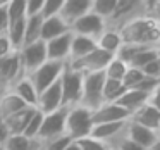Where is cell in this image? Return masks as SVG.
I'll return each instance as SVG.
<instances>
[{"instance_id":"cell-1","label":"cell","mask_w":160,"mask_h":150,"mask_svg":"<svg viewBox=\"0 0 160 150\" xmlns=\"http://www.w3.org/2000/svg\"><path fill=\"white\" fill-rule=\"evenodd\" d=\"M124 43H136L145 47L160 45V24L152 19L148 14L132 19L126 26L119 29Z\"/></svg>"},{"instance_id":"cell-2","label":"cell","mask_w":160,"mask_h":150,"mask_svg":"<svg viewBox=\"0 0 160 150\" xmlns=\"http://www.w3.org/2000/svg\"><path fill=\"white\" fill-rule=\"evenodd\" d=\"M146 14H148V11H146V5L143 0H117L114 12L105 19V28L119 31L122 26L131 23L132 19Z\"/></svg>"},{"instance_id":"cell-3","label":"cell","mask_w":160,"mask_h":150,"mask_svg":"<svg viewBox=\"0 0 160 150\" xmlns=\"http://www.w3.org/2000/svg\"><path fill=\"white\" fill-rule=\"evenodd\" d=\"M93 128L91 121V111L83 105H72L67 107L66 112V133L71 140H79L84 136H90V131Z\"/></svg>"},{"instance_id":"cell-4","label":"cell","mask_w":160,"mask_h":150,"mask_svg":"<svg viewBox=\"0 0 160 150\" xmlns=\"http://www.w3.org/2000/svg\"><path fill=\"white\" fill-rule=\"evenodd\" d=\"M103 81H105L103 71L83 74V90H81L79 105L90 109V111H95L97 107H100L103 104V98H102Z\"/></svg>"},{"instance_id":"cell-5","label":"cell","mask_w":160,"mask_h":150,"mask_svg":"<svg viewBox=\"0 0 160 150\" xmlns=\"http://www.w3.org/2000/svg\"><path fill=\"white\" fill-rule=\"evenodd\" d=\"M60 90H62V107H72L79 105L81 90H83V74L72 69L71 66H64L60 74Z\"/></svg>"},{"instance_id":"cell-6","label":"cell","mask_w":160,"mask_h":150,"mask_svg":"<svg viewBox=\"0 0 160 150\" xmlns=\"http://www.w3.org/2000/svg\"><path fill=\"white\" fill-rule=\"evenodd\" d=\"M66 62H59V60H45L42 66H38L35 71H31L26 76L29 78V81L33 83V86L36 88V91H43L47 86H50L52 83H55L60 78L64 71Z\"/></svg>"},{"instance_id":"cell-7","label":"cell","mask_w":160,"mask_h":150,"mask_svg":"<svg viewBox=\"0 0 160 150\" xmlns=\"http://www.w3.org/2000/svg\"><path fill=\"white\" fill-rule=\"evenodd\" d=\"M24 76V71L21 67V60H19V54L12 52L9 55L0 59V95L9 91L12 85Z\"/></svg>"},{"instance_id":"cell-8","label":"cell","mask_w":160,"mask_h":150,"mask_svg":"<svg viewBox=\"0 0 160 150\" xmlns=\"http://www.w3.org/2000/svg\"><path fill=\"white\" fill-rule=\"evenodd\" d=\"M66 112L67 107H60L57 111L48 112V114H43V121L38 131V140L42 143L50 138H55V136L66 135L64 133V129H66Z\"/></svg>"},{"instance_id":"cell-9","label":"cell","mask_w":160,"mask_h":150,"mask_svg":"<svg viewBox=\"0 0 160 150\" xmlns=\"http://www.w3.org/2000/svg\"><path fill=\"white\" fill-rule=\"evenodd\" d=\"M19 60H21V67L24 71V74H29L31 71H35L38 66H42L47 60V50H45V42L36 40L33 43L22 45L18 50Z\"/></svg>"},{"instance_id":"cell-10","label":"cell","mask_w":160,"mask_h":150,"mask_svg":"<svg viewBox=\"0 0 160 150\" xmlns=\"http://www.w3.org/2000/svg\"><path fill=\"white\" fill-rule=\"evenodd\" d=\"M114 55L103 52L97 47L95 50H91L90 54H86L84 57L76 60H71L67 62V66H71L72 69L79 71L81 74H86V73H98V71H103L105 66L108 64V60L112 59Z\"/></svg>"},{"instance_id":"cell-11","label":"cell","mask_w":160,"mask_h":150,"mask_svg":"<svg viewBox=\"0 0 160 150\" xmlns=\"http://www.w3.org/2000/svg\"><path fill=\"white\" fill-rule=\"evenodd\" d=\"M103 29H105V21L102 18H98L97 14H93V12H86L84 16L78 18L69 26V31L72 35L88 36V38H93V40H97Z\"/></svg>"},{"instance_id":"cell-12","label":"cell","mask_w":160,"mask_h":150,"mask_svg":"<svg viewBox=\"0 0 160 150\" xmlns=\"http://www.w3.org/2000/svg\"><path fill=\"white\" fill-rule=\"evenodd\" d=\"M128 121L98 122V124H93V128H91V131H90V136L95 140H98V142H102V143H105L107 147H110V145H114L121 136H124Z\"/></svg>"},{"instance_id":"cell-13","label":"cell","mask_w":160,"mask_h":150,"mask_svg":"<svg viewBox=\"0 0 160 150\" xmlns=\"http://www.w3.org/2000/svg\"><path fill=\"white\" fill-rule=\"evenodd\" d=\"M129 112L115 102H105L95 111H91V121L93 124L98 122H115V121H128Z\"/></svg>"},{"instance_id":"cell-14","label":"cell","mask_w":160,"mask_h":150,"mask_svg":"<svg viewBox=\"0 0 160 150\" xmlns=\"http://www.w3.org/2000/svg\"><path fill=\"white\" fill-rule=\"evenodd\" d=\"M62 107V90H60V80L47 86L43 91L38 93V102H36V109L43 114H48L52 111Z\"/></svg>"},{"instance_id":"cell-15","label":"cell","mask_w":160,"mask_h":150,"mask_svg":"<svg viewBox=\"0 0 160 150\" xmlns=\"http://www.w3.org/2000/svg\"><path fill=\"white\" fill-rule=\"evenodd\" d=\"M71 40H72V33L67 31L64 35H59L55 38L45 42L47 60L67 62V59H69V50H71Z\"/></svg>"},{"instance_id":"cell-16","label":"cell","mask_w":160,"mask_h":150,"mask_svg":"<svg viewBox=\"0 0 160 150\" xmlns=\"http://www.w3.org/2000/svg\"><path fill=\"white\" fill-rule=\"evenodd\" d=\"M126 136L129 140H132L134 143L141 145L143 148H148V147L153 145V142L157 140L158 133L153 131V129L146 128V126H141L138 122L128 121V126H126Z\"/></svg>"},{"instance_id":"cell-17","label":"cell","mask_w":160,"mask_h":150,"mask_svg":"<svg viewBox=\"0 0 160 150\" xmlns=\"http://www.w3.org/2000/svg\"><path fill=\"white\" fill-rule=\"evenodd\" d=\"M129 121L138 122L141 126H146V128L153 129V131L158 133L160 129V111H157L155 107L148 104H143L139 109H136L131 116H129Z\"/></svg>"},{"instance_id":"cell-18","label":"cell","mask_w":160,"mask_h":150,"mask_svg":"<svg viewBox=\"0 0 160 150\" xmlns=\"http://www.w3.org/2000/svg\"><path fill=\"white\" fill-rule=\"evenodd\" d=\"M91 11V0H66L59 16L67 26H71L78 18Z\"/></svg>"},{"instance_id":"cell-19","label":"cell","mask_w":160,"mask_h":150,"mask_svg":"<svg viewBox=\"0 0 160 150\" xmlns=\"http://www.w3.org/2000/svg\"><path fill=\"white\" fill-rule=\"evenodd\" d=\"M35 109H36V107H29V105H28V107H24V109H21V111L11 114L9 117L2 119V122H4V128H5V131H7V135H22V131H24L28 121L31 119Z\"/></svg>"},{"instance_id":"cell-20","label":"cell","mask_w":160,"mask_h":150,"mask_svg":"<svg viewBox=\"0 0 160 150\" xmlns=\"http://www.w3.org/2000/svg\"><path fill=\"white\" fill-rule=\"evenodd\" d=\"M69 31V26L62 21L59 14L57 16H48V18H43L42 21V31H40V40L42 42H48V40L55 38L59 35Z\"/></svg>"},{"instance_id":"cell-21","label":"cell","mask_w":160,"mask_h":150,"mask_svg":"<svg viewBox=\"0 0 160 150\" xmlns=\"http://www.w3.org/2000/svg\"><path fill=\"white\" fill-rule=\"evenodd\" d=\"M9 91L16 93L26 105H29V107H36V102H38V91H36V88L33 86V83L29 81V78L26 76V74L19 78V80L12 85V88Z\"/></svg>"},{"instance_id":"cell-22","label":"cell","mask_w":160,"mask_h":150,"mask_svg":"<svg viewBox=\"0 0 160 150\" xmlns=\"http://www.w3.org/2000/svg\"><path fill=\"white\" fill-rule=\"evenodd\" d=\"M146 98H148V93H146V91L136 90V88H128V90L115 100V104L124 107L126 111L129 112V116H131L136 109H139L143 104H146Z\"/></svg>"},{"instance_id":"cell-23","label":"cell","mask_w":160,"mask_h":150,"mask_svg":"<svg viewBox=\"0 0 160 150\" xmlns=\"http://www.w3.org/2000/svg\"><path fill=\"white\" fill-rule=\"evenodd\" d=\"M95 42H97V47L100 50L110 54V55H115L117 50L121 49V45H122V36L117 29L105 28L103 31L98 35V38L95 40Z\"/></svg>"},{"instance_id":"cell-24","label":"cell","mask_w":160,"mask_h":150,"mask_svg":"<svg viewBox=\"0 0 160 150\" xmlns=\"http://www.w3.org/2000/svg\"><path fill=\"white\" fill-rule=\"evenodd\" d=\"M2 147L4 150H42L43 143L38 138H29L24 135H9Z\"/></svg>"},{"instance_id":"cell-25","label":"cell","mask_w":160,"mask_h":150,"mask_svg":"<svg viewBox=\"0 0 160 150\" xmlns=\"http://www.w3.org/2000/svg\"><path fill=\"white\" fill-rule=\"evenodd\" d=\"M97 49V42L93 38H88V36H81V35H72V40H71V50H69V59L67 62L71 60H76L84 57L86 54H90L91 50Z\"/></svg>"},{"instance_id":"cell-26","label":"cell","mask_w":160,"mask_h":150,"mask_svg":"<svg viewBox=\"0 0 160 150\" xmlns=\"http://www.w3.org/2000/svg\"><path fill=\"white\" fill-rule=\"evenodd\" d=\"M24 107H28V105L12 91H5V93L0 95V119L9 117L11 114H14V112L21 111Z\"/></svg>"},{"instance_id":"cell-27","label":"cell","mask_w":160,"mask_h":150,"mask_svg":"<svg viewBox=\"0 0 160 150\" xmlns=\"http://www.w3.org/2000/svg\"><path fill=\"white\" fill-rule=\"evenodd\" d=\"M24 24H26V18L12 21V23H9V28H7V31H5V35H7L14 52H18V50L24 45Z\"/></svg>"},{"instance_id":"cell-28","label":"cell","mask_w":160,"mask_h":150,"mask_svg":"<svg viewBox=\"0 0 160 150\" xmlns=\"http://www.w3.org/2000/svg\"><path fill=\"white\" fill-rule=\"evenodd\" d=\"M42 14L35 16H26V24H24V45L33 43L36 40H40V31H42Z\"/></svg>"},{"instance_id":"cell-29","label":"cell","mask_w":160,"mask_h":150,"mask_svg":"<svg viewBox=\"0 0 160 150\" xmlns=\"http://www.w3.org/2000/svg\"><path fill=\"white\" fill-rule=\"evenodd\" d=\"M126 90H128V88L122 85V81H119V80H108V78H105L103 90H102V98H103V104H105V102H115Z\"/></svg>"},{"instance_id":"cell-30","label":"cell","mask_w":160,"mask_h":150,"mask_svg":"<svg viewBox=\"0 0 160 150\" xmlns=\"http://www.w3.org/2000/svg\"><path fill=\"white\" fill-rule=\"evenodd\" d=\"M128 67L129 66L124 62V60H121L119 57L114 55L110 60H108L107 66H105L103 74H105V78H108V80H119V81H122V78H124Z\"/></svg>"},{"instance_id":"cell-31","label":"cell","mask_w":160,"mask_h":150,"mask_svg":"<svg viewBox=\"0 0 160 150\" xmlns=\"http://www.w3.org/2000/svg\"><path fill=\"white\" fill-rule=\"evenodd\" d=\"M158 55H160V45H157V47H145V49H143L141 52H139L138 55L131 60L129 66L141 69L143 66H146L150 60H153L155 57H158Z\"/></svg>"},{"instance_id":"cell-32","label":"cell","mask_w":160,"mask_h":150,"mask_svg":"<svg viewBox=\"0 0 160 150\" xmlns=\"http://www.w3.org/2000/svg\"><path fill=\"white\" fill-rule=\"evenodd\" d=\"M115 4H117V0H91V11L90 12L97 14L98 18H102L105 21L114 12Z\"/></svg>"},{"instance_id":"cell-33","label":"cell","mask_w":160,"mask_h":150,"mask_svg":"<svg viewBox=\"0 0 160 150\" xmlns=\"http://www.w3.org/2000/svg\"><path fill=\"white\" fill-rule=\"evenodd\" d=\"M5 12H7L9 23L26 18V0H11L5 5Z\"/></svg>"},{"instance_id":"cell-34","label":"cell","mask_w":160,"mask_h":150,"mask_svg":"<svg viewBox=\"0 0 160 150\" xmlns=\"http://www.w3.org/2000/svg\"><path fill=\"white\" fill-rule=\"evenodd\" d=\"M42 121H43V112H40L38 109H35V112H33L31 119H29L28 124H26L22 135L29 136V138H38V131H40V126H42Z\"/></svg>"},{"instance_id":"cell-35","label":"cell","mask_w":160,"mask_h":150,"mask_svg":"<svg viewBox=\"0 0 160 150\" xmlns=\"http://www.w3.org/2000/svg\"><path fill=\"white\" fill-rule=\"evenodd\" d=\"M143 80H145L143 71L138 69V67L129 66L128 71H126V74H124V78H122V85H124L126 88H136Z\"/></svg>"},{"instance_id":"cell-36","label":"cell","mask_w":160,"mask_h":150,"mask_svg":"<svg viewBox=\"0 0 160 150\" xmlns=\"http://www.w3.org/2000/svg\"><path fill=\"white\" fill-rule=\"evenodd\" d=\"M72 140L67 135H60L55 136V138H50L47 142H43V150H64Z\"/></svg>"},{"instance_id":"cell-37","label":"cell","mask_w":160,"mask_h":150,"mask_svg":"<svg viewBox=\"0 0 160 150\" xmlns=\"http://www.w3.org/2000/svg\"><path fill=\"white\" fill-rule=\"evenodd\" d=\"M126 126H128V124H126ZM107 148H110V150H146V148H143L141 145L134 143L132 140H129L128 136H126V133H124V136H121V138L114 143V145L107 147Z\"/></svg>"},{"instance_id":"cell-38","label":"cell","mask_w":160,"mask_h":150,"mask_svg":"<svg viewBox=\"0 0 160 150\" xmlns=\"http://www.w3.org/2000/svg\"><path fill=\"white\" fill-rule=\"evenodd\" d=\"M66 0H45L43 2V9H42V16L48 18V16H57L62 9Z\"/></svg>"},{"instance_id":"cell-39","label":"cell","mask_w":160,"mask_h":150,"mask_svg":"<svg viewBox=\"0 0 160 150\" xmlns=\"http://www.w3.org/2000/svg\"><path fill=\"white\" fill-rule=\"evenodd\" d=\"M141 71L146 78H153V80L160 81V55L155 57L153 60H150L146 66H143Z\"/></svg>"},{"instance_id":"cell-40","label":"cell","mask_w":160,"mask_h":150,"mask_svg":"<svg viewBox=\"0 0 160 150\" xmlns=\"http://www.w3.org/2000/svg\"><path fill=\"white\" fill-rule=\"evenodd\" d=\"M78 145H79L81 150H107V145L98 140L91 138V136H84V138H79L76 140Z\"/></svg>"},{"instance_id":"cell-41","label":"cell","mask_w":160,"mask_h":150,"mask_svg":"<svg viewBox=\"0 0 160 150\" xmlns=\"http://www.w3.org/2000/svg\"><path fill=\"white\" fill-rule=\"evenodd\" d=\"M146 104L155 107L157 111H160V81L152 88V91L148 93V98H146Z\"/></svg>"},{"instance_id":"cell-42","label":"cell","mask_w":160,"mask_h":150,"mask_svg":"<svg viewBox=\"0 0 160 150\" xmlns=\"http://www.w3.org/2000/svg\"><path fill=\"white\" fill-rule=\"evenodd\" d=\"M43 2H45V0H26V16L42 14Z\"/></svg>"},{"instance_id":"cell-43","label":"cell","mask_w":160,"mask_h":150,"mask_svg":"<svg viewBox=\"0 0 160 150\" xmlns=\"http://www.w3.org/2000/svg\"><path fill=\"white\" fill-rule=\"evenodd\" d=\"M14 50H12V45H11V42H9V38H7V35H0V59L2 57H5V55H9V54H12Z\"/></svg>"},{"instance_id":"cell-44","label":"cell","mask_w":160,"mask_h":150,"mask_svg":"<svg viewBox=\"0 0 160 150\" xmlns=\"http://www.w3.org/2000/svg\"><path fill=\"white\" fill-rule=\"evenodd\" d=\"M9 28V18L7 12H5V7H0V35H4Z\"/></svg>"},{"instance_id":"cell-45","label":"cell","mask_w":160,"mask_h":150,"mask_svg":"<svg viewBox=\"0 0 160 150\" xmlns=\"http://www.w3.org/2000/svg\"><path fill=\"white\" fill-rule=\"evenodd\" d=\"M148 16H150L152 19H155V21L160 24V0H155V4L152 5V9H150Z\"/></svg>"},{"instance_id":"cell-46","label":"cell","mask_w":160,"mask_h":150,"mask_svg":"<svg viewBox=\"0 0 160 150\" xmlns=\"http://www.w3.org/2000/svg\"><path fill=\"white\" fill-rule=\"evenodd\" d=\"M64 150H81V148H79V145H78L76 140H72V142H71V143H69V145H67Z\"/></svg>"},{"instance_id":"cell-47","label":"cell","mask_w":160,"mask_h":150,"mask_svg":"<svg viewBox=\"0 0 160 150\" xmlns=\"http://www.w3.org/2000/svg\"><path fill=\"white\" fill-rule=\"evenodd\" d=\"M146 150H160V136H157V140L153 142V145L148 147Z\"/></svg>"},{"instance_id":"cell-48","label":"cell","mask_w":160,"mask_h":150,"mask_svg":"<svg viewBox=\"0 0 160 150\" xmlns=\"http://www.w3.org/2000/svg\"><path fill=\"white\" fill-rule=\"evenodd\" d=\"M9 2H11V0H0V7H5Z\"/></svg>"},{"instance_id":"cell-49","label":"cell","mask_w":160,"mask_h":150,"mask_svg":"<svg viewBox=\"0 0 160 150\" xmlns=\"http://www.w3.org/2000/svg\"><path fill=\"white\" fill-rule=\"evenodd\" d=\"M158 136H160V129H158Z\"/></svg>"},{"instance_id":"cell-50","label":"cell","mask_w":160,"mask_h":150,"mask_svg":"<svg viewBox=\"0 0 160 150\" xmlns=\"http://www.w3.org/2000/svg\"><path fill=\"white\" fill-rule=\"evenodd\" d=\"M143 2H146V0H143Z\"/></svg>"},{"instance_id":"cell-51","label":"cell","mask_w":160,"mask_h":150,"mask_svg":"<svg viewBox=\"0 0 160 150\" xmlns=\"http://www.w3.org/2000/svg\"><path fill=\"white\" fill-rule=\"evenodd\" d=\"M42 150H43V147H42Z\"/></svg>"},{"instance_id":"cell-52","label":"cell","mask_w":160,"mask_h":150,"mask_svg":"<svg viewBox=\"0 0 160 150\" xmlns=\"http://www.w3.org/2000/svg\"><path fill=\"white\" fill-rule=\"evenodd\" d=\"M107 150H110V148H107Z\"/></svg>"}]
</instances>
